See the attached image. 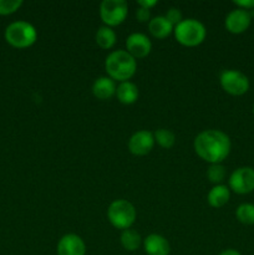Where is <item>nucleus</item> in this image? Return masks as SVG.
<instances>
[{
	"mask_svg": "<svg viewBox=\"0 0 254 255\" xmlns=\"http://www.w3.org/2000/svg\"><path fill=\"white\" fill-rule=\"evenodd\" d=\"M136 208L131 202L126 199H116L110 204L107 209V218L110 223L116 229L121 231L131 228L136 221Z\"/></svg>",
	"mask_w": 254,
	"mask_h": 255,
	"instance_id": "20e7f679",
	"label": "nucleus"
},
{
	"mask_svg": "<svg viewBox=\"0 0 254 255\" xmlns=\"http://www.w3.org/2000/svg\"><path fill=\"white\" fill-rule=\"evenodd\" d=\"M173 25L166 19V16L152 17L148 22V30L156 39H164L173 32Z\"/></svg>",
	"mask_w": 254,
	"mask_h": 255,
	"instance_id": "2eb2a0df",
	"label": "nucleus"
},
{
	"mask_svg": "<svg viewBox=\"0 0 254 255\" xmlns=\"http://www.w3.org/2000/svg\"><path fill=\"white\" fill-rule=\"evenodd\" d=\"M154 146V137L151 131L142 129L137 131L129 137L128 149L134 156H146Z\"/></svg>",
	"mask_w": 254,
	"mask_h": 255,
	"instance_id": "1a4fd4ad",
	"label": "nucleus"
},
{
	"mask_svg": "<svg viewBox=\"0 0 254 255\" xmlns=\"http://www.w3.org/2000/svg\"><path fill=\"white\" fill-rule=\"evenodd\" d=\"M226 167L221 163H214L211 164L207 169V178L209 179V182L214 184V186H218L222 184V182L226 178Z\"/></svg>",
	"mask_w": 254,
	"mask_h": 255,
	"instance_id": "4be33fe9",
	"label": "nucleus"
},
{
	"mask_svg": "<svg viewBox=\"0 0 254 255\" xmlns=\"http://www.w3.org/2000/svg\"><path fill=\"white\" fill-rule=\"evenodd\" d=\"M253 114H254V105H253Z\"/></svg>",
	"mask_w": 254,
	"mask_h": 255,
	"instance_id": "c85d7f7f",
	"label": "nucleus"
},
{
	"mask_svg": "<svg viewBox=\"0 0 254 255\" xmlns=\"http://www.w3.org/2000/svg\"><path fill=\"white\" fill-rule=\"evenodd\" d=\"M116 82L109 76H101L95 80L92 85V94L99 100H110L114 95H116Z\"/></svg>",
	"mask_w": 254,
	"mask_h": 255,
	"instance_id": "4468645a",
	"label": "nucleus"
},
{
	"mask_svg": "<svg viewBox=\"0 0 254 255\" xmlns=\"http://www.w3.org/2000/svg\"><path fill=\"white\" fill-rule=\"evenodd\" d=\"M251 12L237 7L227 15L224 25H226V29L232 34H242L248 30V27L251 26Z\"/></svg>",
	"mask_w": 254,
	"mask_h": 255,
	"instance_id": "9b49d317",
	"label": "nucleus"
},
{
	"mask_svg": "<svg viewBox=\"0 0 254 255\" xmlns=\"http://www.w3.org/2000/svg\"><path fill=\"white\" fill-rule=\"evenodd\" d=\"M236 217L241 223L252 226L254 224V204L243 203L237 208Z\"/></svg>",
	"mask_w": 254,
	"mask_h": 255,
	"instance_id": "412c9836",
	"label": "nucleus"
},
{
	"mask_svg": "<svg viewBox=\"0 0 254 255\" xmlns=\"http://www.w3.org/2000/svg\"><path fill=\"white\" fill-rule=\"evenodd\" d=\"M128 14V5L124 0H104L100 5V16L106 26L122 24Z\"/></svg>",
	"mask_w": 254,
	"mask_h": 255,
	"instance_id": "423d86ee",
	"label": "nucleus"
},
{
	"mask_svg": "<svg viewBox=\"0 0 254 255\" xmlns=\"http://www.w3.org/2000/svg\"><path fill=\"white\" fill-rule=\"evenodd\" d=\"M57 255H85L86 244L77 234H65L57 243Z\"/></svg>",
	"mask_w": 254,
	"mask_h": 255,
	"instance_id": "f8f14e48",
	"label": "nucleus"
},
{
	"mask_svg": "<svg viewBox=\"0 0 254 255\" xmlns=\"http://www.w3.org/2000/svg\"><path fill=\"white\" fill-rule=\"evenodd\" d=\"M152 50V42L141 32H133L126 40V51L134 59H143L148 56Z\"/></svg>",
	"mask_w": 254,
	"mask_h": 255,
	"instance_id": "9d476101",
	"label": "nucleus"
},
{
	"mask_svg": "<svg viewBox=\"0 0 254 255\" xmlns=\"http://www.w3.org/2000/svg\"><path fill=\"white\" fill-rule=\"evenodd\" d=\"M143 249L147 255H169V242L161 234H149L143 239Z\"/></svg>",
	"mask_w": 254,
	"mask_h": 255,
	"instance_id": "ddd939ff",
	"label": "nucleus"
},
{
	"mask_svg": "<svg viewBox=\"0 0 254 255\" xmlns=\"http://www.w3.org/2000/svg\"><path fill=\"white\" fill-rule=\"evenodd\" d=\"M229 198H231V189H229V187L224 186V184H218V186H214L208 192L207 202L213 208H222V207L228 203Z\"/></svg>",
	"mask_w": 254,
	"mask_h": 255,
	"instance_id": "dca6fc26",
	"label": "nucleus"
},
{
	"mask_svg": "<svg viewBox=\"0 0 254 255\" xmlns=\"http://www.w3.org/2000/svg\"><path fill=\"white\" fill-rule=\"evenodd\" d=\"M164 16H166V19L168 20L172 25H173V27L177 26V25L183 20L182 12L178 7H171V9H168V11H167V14L164 15Z\"/></svg>",
	"mask_w": 254,
	"mask_h": 255,
	"instance_id": "b1692460",
	"label": "nucleus"
},
{
	"mask_svg": "<svg viewBox=\"0 0 254 255\" xmlns=\"http://www.w3.org/2000/svg\"><path fill=\"white\" fill-rule=\"evenodd\" d=\"M22 5L21 0H0V15H9Z\"/></svg>",
	"mask_w": 254,
	"mask_h": 255,
	"instance_id": "5701e85b",
	"label": "nucleus"
},
{
	"mask_svg": "<svg viewBox=\"0 0 254 255\" xmlns=\"http://www.w3.org/2000/svg\"><path fill=\"white\" fill-rule=\"evenodd\" d=\"M197 156L208 163H222L231 153L232 143L228 134L221 129H206L197 134L193 142Z\"/></svg>",
	"mask_w": 254,
	"mask_h": 255,
	"instance_id": "f257e3e1",
	"label": "nucleus"
},
{
	"mask_svg": "<svg viewBox=\"0 0 254 255\" xmlns=\"http://www.w3.org/2000/svg\"><path fill=\"white\" fill-rule=\"evenodd\" d=\"M234 4L239 7V9H243L248 11L249 9H253L254 7V0H234Z\"/></svg>",
	"mask_w": 254,
	"mask_h": 255,
	"instance_id": "a878e982",
	"label": "nucleus"
},
{
	"mask_svg": "<svg viewBox=\"0 0 254 255\" xmlns=\"http://www.w3.org/2000/svg\"><path fill=\"white\" fill-rule=\"evenodd\" d=\"M120 242H121V246L125 251L134 252L141 247L142 238L139 236V233H137L133 229L128 228L122 231L121 237H120Z\"/></svg>",
	"mask_w": 254,
	"mask_h": 255,
	"instance_id": "a211bd4d",
	"label": "nucleus"
},
{
	"mask_svg": "<svg viewBox=\"0 0 254 255\" xmlns=\"http://www.w3.org/2000/svg\"><path fill=\"white\" fill-rule=\"evenodd\" d=\"M229 189L237 194H248L254 191V168L239 167L229 177Z\"/></svg>",
	"mask_w": 254,
	"mask_h": 255,
	"instance_id": "6e6552de",
	"label": "nucleus"
},
{
	"mask_svg": "<svg viewBox=\"0 0 254 255\" xmlns=\"http://www.w3.org/2000/svg\"><path fill=\"white\" fill-rule=\"evenodd\" d=\"M221 86L232 96H242L249 90V79L238 70H226L221 75Z\"/></svg>",
	"mask_w": 254,
	"mask_h": 255,
	"instance_id": "0eeeda50",
	"label": "nucleus"
},
{
	"mask_svg": "<svg viewBox=\"0 0 254 255\" xmlns=\"http://www.w3.org/2000/svg\"><path fill=\"white\" fill-rule=\"evenodd\" d=\"M136 19L139 22H149L151 20V11L148 9H143V7H138L136 10Z\"/></svg>",
	"mask_w": 254,
	"mask_h": 255,
	"instance_id": "393cba45",
	"label": "nucleus"
},
{
	"mask_svg": "<svg viewBox=\"0 0 254 255\" xmlns=\"http://www.w3.org/2000/svg\"><path fill=\"white\" fill-rule=\"evenodd\" d=\"M153 137H154V142H157L162 148H166V149L172 148V147L174 146V143H176V136H174L173 132L169 131V129H166V128L157 129V131L153 133Z\"/></svg>",
	"mask_w": 254,
	"mask_h": 255,
	"instance_id": "aec40b11",
	"label": "nucleus"
},
{
	"mask_svg": "<svg viewBox=\"0 0 254 255\" xmlns=\"http://www.w3.org/2000/svg\"><path fill=\"white\" fill-rule=\"evenodd\" d=\"M37 39L36 29L27 21L11 22L5 30V40L11 46L17 49H25L35 44Z\"/></svg>",
	"mask_w": 254,
	"mask_h": 255,
	"instance_id": "39448f33",
	"label": "nucleus"
},
{
	"mask_svg": "<svg viewBox=\"0 0 254 255\" xmlns=\"http://www.w3.org/2000/svg\"><path fill=\"white\" fill-rule=\"evenodd\" d=\"M174 37L181 45L193 47L202 44L206 39V26L197 19H183L173 29Z\"/></svg>",
	"mask_w": 254,
	"mask_h": 255,
	"instance_id": "7ed1b4c3",
	"label": "nucleus"
},
{
	"mask_svg": "<svg viewBox=\"0 0 254 255\" xmlns=\"http://www.w3.org/2000/svg\"><path fill=\"white\" fill-rule=\"evenodd\" d=\"M219 255H242L239 253L238 251H236V249H226V251L222 252Z\"/></svg>",
	"mask_w": 254,
	"mask_h": 255,
	"instance_id": "cd10ccee",
	"label": "nucleus"
},
{
	"mask_svg": "<svg viewBox=\"0 0 254 255\" xmlns=\"http://www.w3.org/2000/svg\"><path fill=\"white\" fill-rule=\"evenodd\" d=\"M95 39H96V44L99 45L101 49L109 50L111 49V47H114V45L116 44L117 37L116 32L112 30V27L104 25V26H101L97 30L96 37H95Z\"/></svg>",
	"mask_w": 254,
	"mask_h": 255,
	"instance_id": "6ab92c4d",
	"label": "nucleus"
},
{
	"mask_svg": "<svg viewBox=\"0 0 254 255\" xmlns=\"http://www.w3.org/2000/svg\"><path fill=\"white\" fill-rule=\"evenodd\" d=\"M105 70L107 76L114 81H128L137 70V62L126 50H116L107 55L105 60Z\"/></svg>",
	"mask_w": 254,
	"mask_h": 255,
	"instance_id": "f03ea898",
	"label": "nucleus"
},
{
	"mask_svg": "<svg viewBox=\"0 0 254 255\" xmlns=\"http://www.w3.org/2000/svg\"><path fill=\"white\" fill-rule=\"evenodd\" d=\"M116 96L121 104L132 105L138 99V87L131 81L120 82L116 89Z\"/></svg>",
	"mask_w": 254,
	"mask_h": 255,
	"instance_id": "f3484780",
	"label": "nucleus"
},
{
	"mask_svg": "<svg viewBox=\"0 0 254 255\" xmlns=\"http://www.w3.org/2000/svg\"><path fill=\"white\" fill-rule=\"evenodd\" d=\"M157 4L156 0H138L137 1V5H138L139 7H143V9H151V7H153L154 5Z\"/></svg>",
	"mask_w": 254,
	"mask_h": 255,
	"instance_id": "bb28decb",
	"label": "nucleus"
}]
</instances>
